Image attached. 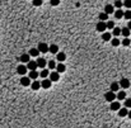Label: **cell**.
I'll use <instances>...</instances> for the list:
<instances>
[{
	"label": "cell",
	"mask_w": 131,
	"mask_h": 128,
	"mask_svg": "<svg viewBox=\"0 0 131 128\" xmlns=\"http://www.w3.org/2000/svg\"><path fill=\"white\" fill-rule=\"evenodd\" d=\"M127 28L131 31V20H128V23H127Z\"/></svg>",
	"instance_id": "obj_39"
},
{
	"label": "cell",
	"mask_w": 131,
	"mask_h": 128,
	"mask_svg": "<svg viewBox=\"0 0 131 128\" xmlns=\"http://www.w3.org/2000/svg\"><path fill=\"white\" fill-rule=\"evenodd\" d=\"M123 7H125V8H127V9H131V0H125Z\"/></svg>",
	"instance_id": "obj_35"
},
{
	"label": "cell",
	"mask_w": 131,
	"mask_h": 128,
	"mask_svg": "<svg viewBox=\"0 0 131 128\" xmlns=\"http://www.w3.org/2000/svg\"><path fill=\"white\" fill-rule=\"evenodd\" d=\"M118 84H120V86H121L122 89H127V88L130 86V84H131V82H130V80H128V79H125V77H123V79H121V80H120V82H118Z\"/></svg>",
	"instance_id": "obj_5"
},
{
	"label": "cell",
	"mask_w": 131,
	"mask_h": 128,
	"mask_svg": "<svg viewBox=\"0 0 131 128\" xmlns=\"http://www.w3.org/2000/svg\"><path fill=\"white\" fill-rule=\"evenodd\" d=\"M107 19H108V14H106L104 12L99 14V20L101 22H104V20H107Z\"/></svg>",
	"instance_id": "obj_30"
},
{
	"label": "cell",
	"mask_w": 131,
	"mask_h": 128,
	"mask_svg": "<svg viewBox=\"0 0 131 128\" xmlns=\"http://www.w3.org/2000/svg\"><path fill=\"white\" fill-rule=\"evenodd\" d=\"M56 70H57V72L59 74H61V72H64L65 70H66V67H65V65H64V63H57V65H56V67H55Z\"/></svg>",
	"instance_id": "obj_18"
},
{
	"label": "cell",
	"mask_w": 131,
	"mask_h": 128,
	"mask_svg": "<svg viewBox=\"0 0 131 128\" xmlns=\"http://www.w3.org/2000/svg\"><path fill=\"white\" fill-rule=\"evenodd\" d=\"M27 70H28V69H27V66H26V65H19V66L17 67V72L19 74V75H22V76H24V75H26Z\"/></svg>",
	"instance_id": "obj_6"
},
{
	"label": "cell",
	"mask_w": 131,
	"mask_h": 128,
	"mask_svg": "<svg viewBox=\"0 0 131 128\" xmlns=\"http://www.w3.org/2000/svg\"><path fill=\"white\" fill-rule=\"evenodd\" d=\"M104 13L106 14H112V13H115V7L113 5H111V4H107L106 7H104Z\"/></svg>",
	"instance_id": "obj_11"
},
{
	"label": "cell",
	"mask_w": 131,
	"mask_h": 128,
	"mask_svg": "<svg viewBox=\"0 0 131 128\" xmlns=\"http://www.w3.org/2000/svg\"><path fill=\"white\" fill-rule=\"evenodd\" d=\"M40 76H41V77H43V79H47V76H48V70L42 69V71L40 72Z\"/></svg>",
	"instance_id": "obj_29"
},
{
	"label": "cell",
	"mask_w": 131,
	"mask_h": 128,
	"mask_svg": "<svg viewBox=\"0 0 131 128\" xmlns=\"http://www.w3.org/2000/svg\"><path fill=\"white\" fill-rule=\"evenodd\" d=\"M125 108H131V99H125Z\"/></svg>",
	"instance_id": "obj_34"
},
{
	"label": "cell",
	"mask_w": 131,
	"mask_h": 128,
	"mask_svg": "<svg viewBox=\"0 0 131 128\" xmlns=\"http://www.w3.org/2000/svg\"><path fill=\"white\" fill-rule=\"evenodd\" d=\"M109 108H111V110H113V112H116V110L118 112V109H120V101H112Z\"/></svg>",
	"instance_id": "obj_14"
},
{
	"label": "cell",
	"mask_w": 131,
	"mask_h": 128,
	"mask_svg": "<svg viewBox=\"0 0 131 128\" xmlns=\"http://www.w3.org/2000/svg\"><path fill=\"white\" fill-rule=\"evenodd\" d=\"M130 42H131V41H130L128 38H123L121 43H122V45H123L125 47H127V46H130Z\"/></svg>",
	"instance_id": "obj_33"
},
{
	"label": "cell",
	"mask_w": 131,
	"mask_h": 128,
	"mask_svg": "<svg viewBox=\"0 0 131 128\" xmlns=\"http://www.w3.org/2000/svg\"><path fill=\"white\" fill-rule=\"evenodd\" d=\"M130 82H131V80H130Z\"/></svg>",
	"instance_id": "obj_41"
},
{
	"label": "cell",
	"mask_w": 131,
	"mask_h": 128,
	"mask_svg": "<svg viewBox=\"0 0 131 128\" xmlns=\"http://www.w3.org/2000/svg\"><path fill=\"white\" fill-rule=\"evenodd\" d=\"M127 117H128V118H130V119H131V110H130V112H128V113H127Z\"/></svg>",
	"instance_id": "obj_40"
},
{
	"label": "cell",
	"mask_w": 131,
	"mask_h": 128,
	"mask_svg": "<svg viewBox=\"0 0 131 128\" xmlns=\"http://www.w3.org/2000/svg\"><path fill=\"white\" fill-rule=\"evenodd\" d=\"M19 61L23 62V63H28V62L31 61V56H29L28 53H23V55L19 57Z\"/></svg>",
	"instance_id": "obj_12"
},
{
	"label": "cell",
	"mask_w": 131,
	"mask_h": 128,
	"mask_svg": "<svg viewBox=\"0 0 131 128\" xmlns=\"http://www.w3.org/2000/svg\"><path fill=\"white\" fill-rule=\"evenodd\" d=\"M112 31H113V32H112V34H113L115 37H118L121 34V28H118V27H115Z\"/></svg>",
	"instance_id": "obj_27"
},
{
	"label": "cell",
	"mask_w": 131,
	"mask_h": 128,
	"mask_svg": "<svg viewBox=\"0 0 131 128\" xmlns=\"http://www.w3.org/2000/svg\"><path fill=\"white\" fill-rule=\"evenodd\" d=\"M123 18H125L126 20H131V10H130V9L126 10V12H123Z\"/></svg>",
	"instance_id": "obj_28"
},
{
	"label": "cell",
	"mask_w": 131,
	"mask_h": 128,
	"mask_svg": "<svg viewBox=\"0 0 131 128\" xmlns=\"http://www.w3.org/2000/svg\"><path fill=\"white\" fill-rule=\"evenodd\" d=\"M48 51L51 53H56V55H57L59 53V46L57 45H51V46H48Z\"/></svg>",
	"instance_id": "obj_16"
},
{
	"label": "cell",
	"mask_w": 131,
	"mask_h": 128,
	"mask_svg": "<svg viewBox=\"0 0 131 128\" xmlns=\"http://www.w3.org/2000/svg\"><path fill=\"white\" fill-rule=\"evenodd\" d=\"M104 99H106V101H109V103H112V101H115V99H116V94L113 93V91H107L106 94H104Z\"/></svg>",
	"instance_id": "obj_1"
},
{
	"label": "cell",
	"mask_w": 131,
	"mask_h": 128,
	"mask_svg": "<svg viewBox=\"0 0 131 128\" xmlns=\"http://www.w3.org/2000/svg\"><path fill=\"white\" fill-rule=\"evenodd\" d=\"M21 85H22V86H29V85H31V79L28 76H22Z\"/></svg>",
	"instance_id": "obj_7"
},
{
	"label": "cell",
	"mask_w": 131,
	"mask_h": 128,
	"mask_svg": "<svg viewBox=\"0 0 131 128\" xmlns=\"http://www.w3.org/2000/svg\"><path fill=\"white\" fill-rule=\"evenodd\" d=\"M121 34H122L125 38H128V36H130V29H128L127 27H123V28H121Z\"/></svg>",
	"instance_id": "obj_20"
},
{
	"label": "cell",
	"mask_w": 131,
	"mask_h": 128,
	"mask_svg": "<svg viewBox=\"0 0 131 128\" xmlns=\"http://www.w3.org/2000/svg\"><path fill=\"white\" fill-rule=\"evenodd\" d=\"M109 90L113 91V93H115V91H118V90H120V84H118V82H112L111 86H109Z\"/></svg>",
	"instance_id": "obj_15"
},
{
	"label": "cell",
	"mask_w": 131,
	"mask_h": 128,
	"mask_svg": "<svg viewBox=\"0 0 131 128\" xmlns=\"http://www.w3.org/2000/svg\"><path fill=\"white\" fill-rule=\"evenodd\" d=\"M111 43H112V46H113V47H117V46L120 45V39H118L117 37H115V38L111 39Z\"/></svg>",
	"instance_id": "obj_26"
},
{
	"label": "cell",
	"mask_w": 131,
	"mask_h": 128,
	"mask_svg": "<svg viewBox=\"0 0 131 128\" xmlns=\"http://www.w3.org/2000/svg\"><path fill=\"white\" fill-rule=\"evenodd\" d=\"M37 50L42 53H46V52H48V45L45 43V42H41V43H38V48Z\"/></svg>",
	"instance_id": "obj_3"
},
{
	"label": "cell",
	"mask_w": 131,
	"mask_h": 128,
	"mask_svg": "<svg viewBox=\"0 0 131 128\" xmlns=\"http://www.w3.org/2000/svg\"><path fill=\"white\" fill-rule=\"evenodd\" d=\"M50 80L53 82V81H59L60 80V74L57 72V71H53V72H51L50 74Z\"/></svg>",
	"instance_id": "obj_9"
},
{
	"label": "cell",
	"mask_w": 131,
	"mask_h": 128,
	"mask_svg": "<svg viewBox=\"0 0 131 128\" xmlns=\"http://www.w3.org/2000/svg\"><path fill=\"white\" fill-rule=\"evenodd\" d=\"M28 77H29L31 80H37V77H38V72H37V71H29Z\"/></svg>",
	"instance_id": "obj_23"
},
{
	"label": "cell",
	"mask_w": 131,
	"mask_h": 128,
	"mask_svg": "<svg viewBox=\"0 0 131 128\" xmlns=\"http://www.w3.org/2000/svg\"><path fill=\"white\" fill-rule=\"evenodd\" d=\"M50 3H51L52 7H56V5L60 4V0H50Z\"/></svg>",
	"instance_id": "obj_38"
},
{
	"label": "cell",
	"mask_w": 131,
	"mask_h": 128,
	"mask_svg": "<svg viewBox=\"0 0 131 128\" xmlns=\"http://www.w3.org/2000/svg\"><path fill=\"white\" fill-rule=\"evenodd\" d=\"M102 39L106 41V42L111 41V39H112V33H109V32H104V33H102Z\"/></svg>",
	"instance_id": "obj_17"
},
{
	"label": "cell",
	"mask_w": 131,
	"mask_h": 128,
	"mask_svg": "<svg viewBox=\"0 0 131 128\" xmlns=\"http://www.w3.org/2000/svg\"><path fill=\"white\" fill-rule=\"evenodd\" d=\"M27 69H28L29 71H36V70H37V62H36V61H29V62L27 63Z\"/></svg>",
	"instance_id": "obj_8"
},
{
	"label": "cell",
	"mask_w": 131,
	"mask_h": 128,
	"mask_svg": "<svg viewBox=\"0 0 131 128\" xmlns=\"http://www.w3.org/2000/svg\"><path fill=\"white\" fill-rule=\"evenodd\" d=\"M122 5H123V3L122 2H120V0H116V2H115V8H117V9H121L122 8Z\"/></svg>",
	"instance_id": "obj_32"
},
{
	"label": "cell",
	"mask_w": 131,
	"mask_h": 128,
	"mask_svg": "<svg viewBox=\"0 0 131 128\" xmlns=\"http://www.w3.org/2000/svg\"><path fill=\"white\" fill-rule=\"evenodd\" d=\"M38 53H40V51L37 50V48H31L29 52H28V55L29 56H33V57H37V56H38Z\"/></svg>",
	"instance_id": "obj_22"
},
{
	"label": "cell",
	"mask_w": 131,
	"mask_h": 128,
	"mask_svg": "<svg viewBox=\"0 0 131 128\" xmlns=\"http://www.w3.org/2000/svg\"><path fill=\"white\" fill-rule=\"evenodd\" d=\"M106 27H107V29H113L115 28V23L112 22V20H109V22L106 23Z\"/></svg>",
	"instance_id": "obj_31"
},
{
	"label": "cell",
	"mask_w": 131,
	"mask_h": 128,
	"mask_svg": "<svg viewBox=\"0 0 131 128\" xmlns=\"http://www.w3.org/2000/svg\"><path fill=\"white\" fill-rule=\"evenodd\" d=\"M48 67H50L51 70H53V69L56 67V63H55V61H48Z\"/></svg>",
	"instance_id": "obj_36"
},
{
	"label": "cell",
	"mask_w": 131,
	"mask_h": 128,
	"mask_svg": "<svg viewBox=\"0 0 131 128\" xmlns=\"http://www.w3.org/2000/svg\"><path fill=\"white\" fill-rule=\"evenodd\" d=\"M116 99H118V100H123V99H126V93H125V91H118L117 95H116Z\"/></svg>",
	"instance_id": "obj_25"
},
{
	"label": "cell",
	"mask_w": 131,
	"mask_h": 128,
	"mask_svg": "<svg viewBox=\"0 0 131 128\" xmlns=\"http://www.w3.org/2000/svg\"><path fill=\"white\" fill-rule=\"evenodd\" d=\"M115 17H116L117 19H121V18H123V10H121V9H117V10H115Z\"/></svg>",
	"instance_id": "obj_24"
},
{
	"label": "cell",
	"mask_w": 131,
	"mask_h": 128,
	"mask_svg": "<svg viewBox=\"0 0 131 128\" xmlns=\"http://www.w3.org/2000/svg\"><path fill=\"white\" fill-rule=\"evenodd\" d=\"M96 29L98 31V32H101V33H104V31L107 29V27H106V22H99L97 23V26H96Z\"/></svg>",
	"instance_id": "obj_2"
},
{
	"label": "cell",
	"mask_w": 131,
	"mask_h": 128,
	"mask_svg": "<svg viewBox=\"0 0 131 128\" xmlns=\"http://www.w3.org/2000/svg\"><path fill=\"white\" fill-rule=\"evenodd\" d=\"M37 62V67H41V69H45V66H46V60L45 58H42V57H38V60L36 61Z\"/></svg>",
	"instance_id": "obj_10"
},
{
	"label": "cell",
	"mask_w": 131,
	"mask_h": 128,
	"mask_svg": "<svg viewBox=\"0 0 131 128\" xmlns=\"http://www.w3.org/2000/svg\"><path fill=\"white\" fill-rule=\"evenodd\" d=\"M127 113H128V109L127 108H120L118 109V115L120 117H126Z\"/></svg>",
	"instance_id": "obj_21"
},
{
	"label": "cell",
	"mask_w": 131,
	"mask_h": 128,
	"mask_svg": "<svg viewBox=\"0 0 131 128\" xmlns=\"http://www.w3.org/2000/svg\"><path fill=\"white\" fill-rule=\"evenodd\" d=\"M51 85H52V81L50 79H43L41 81V88H43V89H50Z\"/></svg>",
	"instance_id": "obj_4"
},
{
	"label": "cell",
	"mask_w": 131,
	"mask_h": 128,
	"mask_svg": "<svg viewBox=\"0 0 131 128\" xmlns=\"http://www.w3.org/2000/svg\"><path fill=\"white\" fill-rule=\"evenodd\" d=\"M56 58H57V61L60 63H62V61H65V58H66V55L64 52H59L57 55H56Z\"/></svg>",
	"instance_id": "obj_19"
},
{
	"label": "cell",
	"mask_w": 131,
	"mask_h": 128,
	"mask_svg": "<svg viewBox=\"0 0 131 128\" xmlns=\"http://www.w3.org/2000/svg\"><path fill=\"white\" fill-rule=\"evenodd\" d=\"M31 88H32L34 91L40 90V89H41V81H33V82L31 84Z\"/></svg>",
	"instance_id": "obj_13"
},
{
	"label": "cell",
	"mask_w": 131,
	"mask_h": 128,
	"mask_svg": "<svg viewBox=\"0 0 131 128\" xmlns=\"http://www.w3.org/2000/svg\"><path fill=\"white\" fill-rule=\"evenodd\" d=\"M33 5H34V7H40V5H42V0H33Z\"/></svg>",
	"instance_id": "obj_37"
}]
</instances>
